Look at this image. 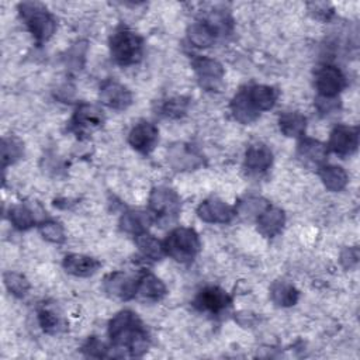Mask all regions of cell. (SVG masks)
Instances as JSON below:
<instances>
[{"label":"cell","mask_w":360,"mask_h":360,"mask_svg":"<svg viewBox=\"0 0 360 360\" xmlns=\"http://www.w3.org/2000/svg\"><path fill=\"white\" fill-rule=\"evenodd\" d=\"M108 336L115 350H127L129 356H142L149 347V335L138 315L124 309L108 323Z\"/></svg>","instance_id":"obj_1"},{"label":"cell","mask_w":360,"mask_h":360,"mask_svg":"<svg viewBox=\"0 0 360 360\" xmlns=\"http://www.w3.org/2000/svg\"><path fill=\"white\" fill-rule=\"evenodd\" d=\"M110 52L118 65H135L142 58L143 39L128 28H120L110 37Z\"/></svg>","instance_id":"obj_2"},{"label":"cell","mask_w":360,"mask_h":360,"mask_svg":"<svg viewBox=\"0 0 360 360\" xmlns=\"http://www.w3.org/2000/svg\"><path fill=\"white\" fill-rule=\"evenodd\" d=\"M18 11L27 28L38 42H45L53 35L56 21L42 4L35 1H24L18 4Z\"/></svg>","instance_id":"obj_3"},{"label":"cell","mask_w":360,"mask_h":360,"mask_svg":"<svg viewBox=\"0 0 360 360\" xmlns=\"http://www.w3.org/2000/svg\"><path fill=\"white\" fill-rule=\"evenodd\" d=\"M165 252L177 262H191L200 250V239L191 228H176L173 229L163 242Z\"/></svg>","instance_id":"obj_4"},{"label":"cell","mask_w":360,"mask_h":360,"mask_svg":"<svg viewBox=\"0 0 360 360\" xmlns=\"http://www.w3.org/2000/svg\"><path fill=\"white\" fill-rule=\"evenodd\" d=\"M149 208L160 219L176 218L180 211V198L169 187H156L150 193Z\"/></svg>","instance_id":"obj_5"},{"label":"cell","mask_w":360,"mask_h":360,"mask_svg":"<svg viewBox=\"0 0 360 360\" xmlns=\"http://www.w3.org/2000/svg\"><path fill=\"white\" fill-rule=\"evenodd\" d=\"M346 77L342 70L333 65H323L315 72V89L322 97H338L345 89Z\"/></svg>","instance_id":"obj_6"},{"label":"cell","mask_w":360,"mask_h":360,"mask_svg":"<svg viewBox=\"0 0 360 360\" xmlns=\"http://www.w3.org/2000/svg\"><path fill=\"white\" fill-rule=\"evenodd\" d=\"M232 304V298L229 294L215 285L204 287L197 297L194 298V305L200 311L208 312L211 315H219L226 311Z\"/></svg>","instance_id":"obj_7"},{"label":"cell","mask_w":360,"mask_h":360,"mask_svg":"<svg viewBox=\"0 0 360 360\" xmlns=\"http://www.w3.org/2000/svg\"><path fill=\"white\" fill-rule=\"evenodd\" d=\"M139 278L141 276L114 271L104 278V290L111 297H117L120 300H131L136 295Z\"/></svg>","instance_id":"obj_8"},{"label":"cell","mask_w":360,"mask_h":360,"mask_svg":"<svg viewBox=\"0 0 360 360\" xmlns=\"http://www.w3.org/2000/svg\"><path fill=\"white\" fill-rule=\"evenodd\" d=\"M104 124L103 110L94 104H80L70 121V128L77 135H89Z\"/></svg>","instance_id":"obj_9"},{"label":"cell","mask_w":360,"mask_h":360,"mask_svg":"<svg viewBox=\"0 0 360 360\" xmlns=\"http://www.w3.org/2000/svg\"><path fill=\"white\" fill-rule=\"evenodd\" d=\"M193 66L195 69L201 87L211 91L219 89L224 77V68L218 60L207 56H198L193 60Z\"/></svg>","instance_id":"obj_10"},{"label":"cell","mask_w":360,"mask_h":360,"mask_svg":"<svg viewBox=\"0 0 360 360\" xmlns=\"http://www.w3.org/2000/svg\"><path fill=\"white\" fill-rule=\"evenodd\" d=\"M359 145V129L356 127L347 125H336L329 136L328 149L332 152L346 156L353 153Z\"/></svg>","instance_id":"obj_11"},{"label":"cell","mask_w":360,"mask_h":360,"mask_svg":"<svg viewBox=\"0 0 360 360\" xmlns=\"http://www.w3.org/2000/svg\"><path fill=\"white\" fill-rule=\"evenodd\" d=\"M197 214L208 224H228L232 221L236 211L219 198H208L198 205Z\"/></svg>","instance_id":"obj_12"},{"label":"cell","mask_w":360,"mask_h":360,"mask_svg":"<svg viewBox=\"0 0 360 360\" xmlns=\"http://www.w3.org/2000/svg\"><path fill=\"white\" fill-rule=\"evenodd\" d=\"M158 141H159V131L152 122H148V121L138 122L128 135L129 145L141 153L152 152Z\"/></svg>","instance_id":"obj_13"},{"label":"cell","mask_w":360,"mask_h":360,"mask_svg":"<svg viewBox=\"0 0 360 360\" xmlns=\"http://www.w3.org/2000/svg\"><path fill=\"white\" fill-rule=\"evenodd\" d=\"M100 100L110 108L124 110L132 103V94L124 84L107 80L100 87Z\"/></svg>","instance_id":"obj_14"},{"label":"cell","mask_w":360,"mask_h":360,"mask_svg":"<svg viewBox=\"0 0 360 360\" xmlns=\"http://www.w3.org/2000/svg\"><path fill=\"white\" fill-rule=\"evenodd\" d=\"M273 163L271 150L263 143H253L245 153V169L250 174H260L270 169Z\"/></svg>","instance_id":"obj_15"},{"label":"cell","mask_w":360,"mask_h":360,"mask_svg":"<svg viewBox=\"0 0 360 360\" xmlns=\"http://www.w3.org/2000/svg\"><path fill=\"white\" fill-rule=\"evenodd\" d=\"M62 264L69 274H73L76 277H89L100 269L98 260L86 255H79V253L66 255Z\"/></svg>","instance_id":"obj_16"},{"label":"cell","mask_w":360,"mask_h":360,"mask_svg":"<svg viewBox=\"0 0 360 360\" xmlns=\"http://www.w3.org/2000/svg\"><path fill=\"white\" fill-rule=\"evenodd\" d=\"M231 111L232 115L236 121H239L240 124H250L255 120H257V117L260 115V112L255 108V105L252 104L246 89H242L231 101Z\"/></svg>","instance_id":"obj_17"},{"label":"cell","mask_w":360,"mask_h":360,"mask_svg":"<svg viewBox=\"0 0 360 360\" xmlns=\"http://www.w3.org/2000/svg\"><path fill=\"white\" fill-rule=\"evenodd\" d=\"M285 222L284 212L277 207H267L259 217H257V228L264 236H276L281 232L283 225Z\"/></svg>","instance_id":"obj_18"},{"label":"cell","mask_w":360,"mask_h":360,"mask_svg":"<svg viewBox=\"0 0 360 360\" xmlns=\"http://www.w3.org/2000/svg\"><path fill=\"white\" fill-rule=\"evenodd\" d=\"M152 222H153V214L148 211L134 210V211L125 212L121 217L120 226L124 232H128L136 236L142 232H146V229L150 226Z\"/></svg>","instance_id":"obj_19"},{"label":"cell","mask_w":360,"mask_h":360,"mask_svg":"<svg viewBox=\"0 0 360 360\" xmlns=\"http://www.w3.org/2000/svg\"><path fill=\"white\" fill-rule=\"evenodd\" d=\"M298 158H301L304 162L322 166L326 160L328 156V148L325 143L311 139V138H304L298 143Z\"/></svg>","instance_id":"obj_20"},{"label":"cell","mask_w":360,"mask_h":360,"mask_svg":"<svg viewBox=\"0 0 360 360\" xmlns=\"http://www.w3.org/2000/svg\"><path fill=\"white\" fill-rule=\"evenodd\" d=\"M246 93H248L252 104L255 105V108L259 112L273 108L277 101V97H278V93L276 89H273L270 86H264V84L249 86L246 89Z\"/></svg>","instance_id":"obj_21"},{"label":"cell","mask_w":360,"mask_h":360,"mask_svg":"<svg viewBox=\"0 0 360 360\" xmlns=\"http://www.w3.org/2000/svg\"><path fill=\"white\" fill-rule=\"evenodd\" d=\"M217 35L218 32L215 31V28L207 21L193 22L187 28V38L197 48H208L214 45Z\"/></svg>","instance_id":"obj_22"},{"label":"cell","mask_w":360,"mask_h":360,"mask_svg":"<svg viewBox=\"0 0 360 360\" xmlns=\"http://www.w3.org/2000/svg\"><path fill=\"white\" fill-rule=\"evenodd\" d=\"M280 131L290 138H300L305 132L307 118L297 111H285L278 117Z\"/></svg>","instance_id":"obj_23"},{"label":"cell","mask_w":360,"mask_h":360,"mask_svg":"<svg viewBox=\"0 0 360 360\" xmlns=\"http://www.w3.org/2000/svg\"><path fill=\"white\" fill-rule=\"evenodd\" d=\"M319 177L323 186L330 191L343 190L349 180L345 169L336 165H322L319 167Z\"/></svg>","instance_id":"obj_24"},{"label":"cell","mask_w":360,"mask_h":360,"mask_svg":"<svg viewBox=\"0 0 360 360\" xmlns=\"http://www.w3.org/2000/svg\"><path fill=\"white\" fill-rule=\"evenodd\" d=\"M298 290L287 281H274L270 287V298L278 307H291L298 301Z\"/></svg>","instance_id":"obj_25"},{"label":"cell","mask_w":360,"mask_h":360,"mask_svg":"<svg viewBox=\"0 0 360 360\" xmlns=\"http://www.w3.org/2000/svg\"><path fill=\"white\" fill-rule=\"evenodd\" d=\"M136 294L145 300L158 301L166 294V285L156 276L146 273L139 278Z\"/></svg>","instance_id":"obj_26"},{"label":"cell","mask_w":360,"mask_h":360,"mask_svg":"<svg viewBox=\"0 0 360 360\" xmlns=\"http://www.w3.org/2000/svg\"><path fill=\"white\" fill-rule=\"evenodd\" d=\"M135 243H136L138 249L141 250V253L150 260H160L166 255L163 243L160 240H158L150 233L142 232V233L136 235Z\"/></svg>","instance_id":"obj_27"},{"label":"cell","mask_w":360,"mask_h":360,"mask_svg":"<svg viewBox=\"0 0 360 360\" xmlns=\"http://www.w3.org/2000/svg\"><path fill=\"white\" fill-rule=\"evenodd\" d=\"M8 218H10V222L13 224V226L20 229V231H25V229L31 228L37 221V217H35L34 211L30 207L24 205V204L14 205L10 210Z\"/></svg>","instance_id":"obj_28"},{"label":"cell","mask_w":360,"mask_h":360,"mask_svg":"<svg viewBox=\"0 0 360 360\" xmlns=\"http://www.w3.org/2000/svg\"><path fill=\"white\" fill-rule=\"evenodd\" d=\"M267 207H269V202L264 198L256 197V195H248L238 202L236 212L243 217H253V215L259 217Z\"/></svg>","instance_id":"obj_29"},{"label":"cell","mask_w":360,"mask_h":360,"mask_svg":"<svg viewBox=\"0 0 360 360\" xmlns=\"http://www.w3.org/2000/svg\"><path fill=\"white\" fill-rule=\"evenodd\" d=\"M24 153L22 143L10 136V138H3L1 141V160H3V167H7L8 165L14 163L18 160Z\"/></svg>","instance_id":"obj_30"},{"label":"cell","mask_w":360,"mask_h":360,"mask_svg":"<svg viewBox=\"0 0 360 360\" xmlns=\"http://www.w3.org/2000/svg\"><path fill=\"white\" fill-rule=\"evenodd\" d=\"M188 101L183 97H173L169 100H165L159 104L158 111L160 115L163 117H169V118H177L180 115H183L187 110Z\"/></svg>","instance_id":"obj_31"},{"label":"cell","mask_w":360,"mask_h":360,"mask_svg":"<svg viewBox=\"0 0 360 360\" xmlns=\"http://www.w3.org/2000/svg\"><path fill=\"white\" fill-rule=\"evenodd\" d=\"M4 284L7 290L15 297H24L30 290V283L22 274L8 271L4 274Z\"/></svg>","instance_id":"obj_32"},{"label":"cell","mask_w":360,"mask_h":360,"mask_svg":"<svg viewBox=\"0 0 360 360\" xmlns=\"http://www.w3.org/2000/svg\"><path fill=\"white\" fill-rule=\"evenodd\" d=\"M39 232L41 235L52 242V243H60L65 240V232H63V226L56 222V221H52V219H48V221H44L41 222L39 225Z\"/></svg>","instance_id":"obj_33"},{"label":"cell","mask_w":360,"mask_h":360,"mask_svg":"<svg viewBox=\"0 0 360 360\" xmlns=\"http://www.w3.org/2000/svg\"><path fill=\"white\" fill-rule=\"evenodd\" d=\"M38 321L41 328L48 333H55L60 328L59 316L49 308H41L38 311Z\"/></svg>","instance_id":"obj_34"},{"label":"cell","mask_w":360,"mask_h":360,"mask_svg":"<svg viewBox=\"0 0 360 360\" xmlns=\"http://www.w3.org/2000/svg\"><path fill=\"white\" fill-rule=\"evenodd\" d=\"M170 155H174V156H181V160H179L174 167L176 169H190V167H194V162H195V156L194 153L190 150V149H186L184 146H176L172 149Z\"/></svg>","instance_id":"obj_35"},{"label":"cell","mask_w":360,"mask_h":360,"mask_svg":"<svg viewBox=\"0 0 360 360\" xmlns=\"http://www.w3.org/2000/svg\"><path fill=\"white\" fill-rule=\"evenodd\" d=\"M83 352L90 356V357H107V347L104 346V343L101 340H98L96 336L90 338L84 346H83Z\"/></svg>","instance_id":"obj_36"},{"label":"cell","mask_w":360,"mask_h":360,"mask_svg":"<svg viewBox=\"0 0 360 360\" xmlns=\"http://www.w3.org/2000/svg\"><path fill=\"white\" fill-rule=\"evenodd\" d=\"M340 103L338 97H322L318 96L315 100V107L321 114H330L339 108Z\"/></svg>","instance_id":"obj_37"},{"label":"cell","mask_w":360,"mask_h":360,"mask_svg":"<svg viewBox=\"0 0 360 360\" xmlns=\"http://www.w3.org/2000/svg\"><path fill=\"white\" fill-rule=\"evenodd\" d=\"M359 262V250L357 248H346L342 255H340V263L343 264V267L350 269L353 266H356Z\"/></svg>","instance_id":"obj_38"}]
</instances>
